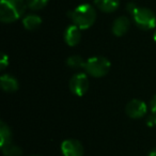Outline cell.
<instances>
[{"label": "cell", "mask_w": 156, "mask_h": 156, "mask_svg": "<svg viewBox=\"0 0 156 156\" xmlns=\"http://www.w3.org/2000/svg\"><path fill=\"white\" fill-rule=\"evenodd\" d=\"M67 15L71 17L72 22L81 30L89 29L95 23L96 12L91 5H80L76 7L73 11L69 12Z\"/></svg>", "instance_id": "obj_1"}, {"label": "cell", "mask_w": 156, "mask_h": 156, "mask_svg": "<svg viewBox=\"0 0 156 156\" xmlns=\"http://www.w3.org/2000/svg\"><path fill=\"white\" fill-rule=\"evenodd\" d=\"M27 3L24 0H1L0 20L2 23H13L20 20L26 11Z\"/></svg>", "instance_id": "obj_2"}, {"label": "cell", "mask_w": 156, "mask_h": 156, "mask_svg": "<svg viewBox=\"0 0 156 156\" xmlns=\"http://www.w3.org/2000/svg\"><path fill=\"white\" fill-rule=\"evenodd\" d=\"M110 61L105 57H91L86 61L85 69L92 77L100 78L107 75L110 69Z\"/></svg>", "instance_id": "obj_3"}, {"label": "cell", "mask_w": 156, "mask_h": 156, "mask_svg": "<svg viewBox=\"0 0 156 156\" xmlns=\"http://www.w3.org/2000/svg\"><path fill=\"white\" fill-rule=\"evenodd\" d=\"M133 18L137 26L142 30H151L156 27V16L147 8L138 7L133 13Z\"/></svg>", "instance_id": "obj_4"}, {"label": "cell", "mask_w": 156, "mask_h": 156, "mask_svg": "<svg viewBox=\"0 0 156 156\" xmlns=\"http://www.w3.org/2000/svg\"><path fill=\"white\" fill-rule=\"evenodd\" d=\"M89 79L88 76L83 73L75 74L69 80V89L72 93L77 96H83L87 93L89 89Z\"/></svg>", "instance_id": "obj_5"}, {"label": "cell", "mask_w": 156, "mask_h": 156, "mask_svg": "<svg viewBox=\"0 0 156 156\" xmlns=\"http://www.w3.org/2000/svg\"><path fill=\"white\" fill-rule=\"evenodd\" d=\"M147 107L145 103L141 100H132L127 103L125 107V112L132 119H140L147 115Z\"/></svg>", "instance_id": "obj_6"}, {"label": "cell", "mask_w": 156, "mask_h": 156, "mask_svg": "<svg viewBox=\"0 0 156 156\" xmlns=\"http://www.w3.org/2000/svg\"><path fill=\"white\" fill-rule=\"evenodd\" d=\"M63 156H83V147L76 139H67L61 144Z\"/></svg>", "instance_id": "obj_7"}, {"label": "cell", "mask_w": 156, "mask_h": 156, "mask_svg": "<svg viewBox=\"0 0 156 156\" xmlns=\"http://www.w3.org/2000/svg\"><path fill=\"white\" fill-rule=\"evenodd\" d=\"M81 29H79L77 26L75 25H71L69 26L64 31V41L65 43L67 44L71 47H74V46H77L79 44L81 40Z\"/></svg>", "instance_id": "obj_8"}, {"label": "cell", "mask_w": 156, "mask_h": 156, "mask_svg": "<svg viewBox=\"0 0 156 156\" xmlns=\"http://www.w3.org/2000/svg\"><path fill=\"white\" fill-rule=\"evenodd\" d=\"M130 26V22L126 16H120L115 18L112 24V33L115 37H123L128 31Z\"/></svg>", "instance_id": "obj_9"}, {"label": "cell", "mask_w": 156, "mask_h": 156, "mask_svg": "<svg viewBox=\"0 0 156 156\" xmlns=\"http://www.w3.org/2000/svg\"><path fill=\"white\" fill-rule=\"evenodd\" d=\"M0 85L3 91L5 92H15L18 90V81L14 76L5 74L0 78Z\"/></svg>", "instance_id": "obj_10"}, {"label": "cell", "mask_w": 156, "mask_h": 156, "mask_svg": "<svg viewBox=\"0 0 156 156\" xmlns=\"http://www.w3.org/2000/svg\"><path fill=\"white\" fill-rule=\"evenodd\" d=\"M94 5L105 13H112L119 8L120 0H94Z\"/></svg>", "instance_id": "obj_11"}, {"label": "cell", "mask_w": 156, "mask_h": 156, "mask_svg": "<svg viewBox=\"0 0 156 156\" xmlns=\"http://www.w3.org/2000/svg\"><path fill=\"white\" fill-rule=\"evenodd\" d=\"M42 24V18L35 14H28L23 18V25L27 30H35Z\"/></svg>", "instance_id": "obj_12"}, {"label": "cell", "mask_w": 156, "mask_h": 156, "mask_svg": "<svg viewBox=\"0 0 156 156\" xmlns=\"http://www.w3.org/2000/svg\"><path fill=\"white\" fill-rule=\"evenodd\" d=\"M12 142V132L9 125L3 121L0 122V145L1 147Z\"/></svg>", "instance_id": "obj_13"}, {"label": "cell", "mask_w": 156, "mask_h": 156, "mask_svg": "<svg viewBox=\"0 0 156 156\" xmlns=\"http://www.w3.org/2000/svg\"><path fill=\"white\" fill-rule=\"evenodd\" d=\"M66 65L74 69H85L86 61L80 56H71L66 59Z\"/></svg>", "instance_id": "obj_14"}, {"label": "cell", "mask_w": 156, "mask_h": 156, "mask_svg": "<svg viewBox=\"0 0 156 156\" xmlns=\"http://www.w3.org/2000/svg\"><path fill=\"white\" fill-rule=\"evenodd\" d=\"M2 153L5 156H22L23 151L18 145L14 144V143H9V144L5 145L1 147Z\"/></svg>", "instance_id": "obj_15"}, {"label": "cell", "mask_w": 156, "mask_h": 156, "mask_svg": "<svg viewBox=\"0 0 156 156\" xmlns=\"http://www.w3.org/2000/svg\"><path fill=\"white\" fill-rule=\"evenodd\" d=\"M49 0H26L27 7H29L33 11H39L46 7Z\"/></svg>", "instance_id": "obj_16"}, {"label": "cell", "mask_w": 156, "mask_h": 156, "mask_svg": "<svg viewBox=\"0 0 156 156\" xmlns=\"http://www.w3.org/2000/svg\"><path fill=\"white\" fill-rule=\"evenodd\" d=\"M147 125L150 127H153L156 125V115L155 113H151L147 119Z\"/></svg>", "instance_id": "obj_17"}, {"label": "cell", "mask_w": 156, "mask_h": 156, "mask_svg": "<svg viewBox=\"0 0 156 156\" xmlns=\"http://www.w3.org/2000/svg\"><path fill=\"white\" fill-rule=\"evenodd\" d=\"M8 64H9V57L5 54H2L1 61H0V69H1V71H3L8 66Z\"/></svg>", "instance_id": "obj_18"}, {"label": "cell", "mask_w": 156, "mask_h": 156, "mask_svg": "<svg viewBox=\"0 0 156 156\" xmlns=\"http://www.w3.org/2000/svg\"><path fill=\"white\" fill-rule=\"evenodd\" d=\"M138 8V5H136V3H134V2H129L127 5H126V9H127V12L130 14V15H133V13L135 12V10Z\"/></svg>", "instance_id": "obj_19"}, {"label": "cell", "mask_w": 156, "mask_h": 156, "mask_svg": "<svg viewBox=\"0 0 156 156\" xmlns=\"http://www.w3.org/2000/svg\"><path fill=\"white\" fill-rule=\"evenodd\" d=\"M150 108H151V112L155 113L156 115V95L151 100V103H150Z\"/></svg>", "instance_id": "obj_20"}, {"label": "cell", "mask_w": 156, "mask_h": 156, "mask_svg": "<svg viewBox=\"0 0 156 156\" xmlns=\"http://www.w3.org/2000/svg\"><path fill=\"white\" fill-rule=\"evenodd\" d=\"M147 156H156V147H155V149L152 150V151L150 152L149 155H147Z\"/></svg>", "instance_id": "obj_21"}, {"label": "cell", "mask_w": 156, "mask_h": 156, "mask_svg": "<svg viewBox=\"0 0 156 156\" xmlns=\"http://www.w3.org/2000/svg\"><path fill=\"white\" fill-rule=\"evenodd\" d=\"M154 41L156 42V30H155V32H154Z\"/></svg>", "instance_id": "obj_22"}]
</instances>
